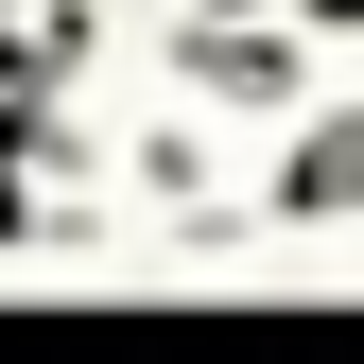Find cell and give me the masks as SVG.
<instances>
[{"label": "cell", "instance_id": "1", "mask_svg": "<svg viewBox=\"0 0 364 364\" xmlns=\"http://www.w3.org/2000/svg\"><path fill=\"white\" fill-rule=\"evenodd\" d=\"M208 87H225V105H278V87H295V53H278V35H260V53H243V35H208V53H191Z\"/></svg>", "mask_w": 364, "mask_h": 364}, {"label": "cell", "instance_id": "2", "mask_svg": "<svg viewBox=\"0 0 364 364\" xmlns=\"http://www.w3.org/2000/svg\"><path fill=\"white\" fill-rule=\"evenodd\" d=\"M347 191H364V139H330V156L295 173V208H347Z\"/></svg>", "mask_w": 364, "mask_h": 364}]
</instances>
